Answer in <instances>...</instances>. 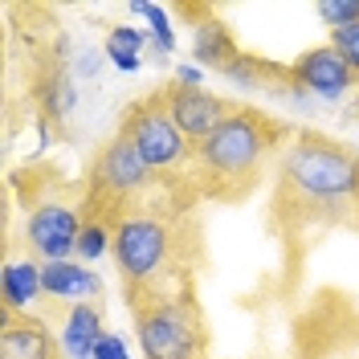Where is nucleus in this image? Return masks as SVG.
<instances>
[{
	"instance_id": "obj_14",
	"label": "nucleus",
	"mask_w": 359,
	"mask_h": 359,
	"mask_svg": "<svg viewBox=\"0 0 359 359\" xmlns=\"http://www.w3.org/2000/svg\"><path fill=\"white\" fill-rule=\"evenodd\" d=\"M37 107H41V118L45 123H66L69 114H74V107H78V94H74V82H69L66 66L57 69H45L41 78H37Z\"/></svg>"
},
{
	"instance_id": "obj_11",
	"label": "nucleus",
	"mask_w": 359,
	"mask_h": 359,
	"mask_svg": "<svg viewBox=\"0 0 359 359\" xmlns=\"http://www.w3.org/2000/svg\"><path fill=\"white\" fill-rule=\"evenodd\" d=\"M41 286H45V298H49V302H69V306H78V302L98 298L102 278L90 266H82L78 257H69V262H41Z\"/></svg>"
},
{
	"instance_id": "obj_8",
	"label": "nucleus",
	"mask_w": 359,
	"mask_h": 359,
	"mask_svg": "<svg viewBox=\"0 0 359 359\" xmlns=\"http://www.w3.org/2000/svg\"><path fill=\"white\" fill-rule=\"evenodd\" d=\"M159 94H163V107H168V114H172L176 131L192 143V151H196L204 139H208V135L217 131L229 114H233V107H237V102H229V98L212 94V90H204V86H180V82L163 86Z\"/></svg>"
},
{
	"instance_id": "obj_19",
	"label": "nucleus",
	"mask_w": 359,
	"mask_h": 359,
	"mask_svg": "<svg viewBox=\"0 0 359 359\" xmlns=\"http://www.w3.org/2000/svg\"><path fill=\"white\" fill-rule=\"evenodd\" d=\"M102 49H107V57H111V66H114V69H123V74H135V69L143 66V57H139L135 49H127V45L102 41Z\"/></svg>"
},
{
	"instance_id": "obj_17",
	"label": "nucleus",
	"mask_w": 359,
	"mask_h": 359,
	"mask_svg": "<svg viewBox=\"0 0 359 359\" xmlns=\"http://www.w3.org/2000/svg\"><path fill=\"white\" fill-rule=\"evenodd\" d=\"M318 21L331 29H347L359 21V0H323L318 4Z\"/></svg>"
},
{
	"instance_id": "obj_13",
	"label": "nucleus",
	"mask_w": 359,
	"mask_h": 359,
	"mask_svg": "<svg viewBox=\"0 0 359 359\" xmlns=\"http://www.w3.org/2000/svg\"><path fill=\"white\" fill-rule=\"evenodd\" d=\"M102 335H107V327H102V311L94 302H78L62 318V351L69 359H94Z\"/></svg>"
},
{
	"instance_id": "obj_23",
	"label": "nucleus",
	"mask_w": 359,
	"mask_h": 359,
	"mask_svg": "<svg viewBox=\"0 0 359 359\" xmlns=\"http://www.w3.org/2000/svg\"><path fill=\"white\" fill-rule=\"evenodd\" d=\"M355 217H359V204H355Z\"/></svg>"
},
{
	"instance_id": "obj_22",
	"label": "nucleus",
	"mask_w": 359,
	"mask_h": 359,
	"mask_svg": "<svg viewBox=\"0 0 359 359\" xmlns=\"http://www.w3.org/2000/svg\"><path fill=\"white\" fill-rule=\"evenodd\" d=\"M176 82H180V86H204V69L201 66H180L176 69Z\"/></svg>"
},
{
	"instance_id": "obj_2",
	"label": "nucleus",
	"mask_w": 359,
	"mask_h": 359,
	"mask_svg": "<svg viewBox=\"0 0 359 359\" xmlns=\"http://www.w3.org/2000/svg\"><path fill=\"white\" fill-rule=\"evenodd\" d=\"M282 147V127L253 107H233L217 131L192 151V188L208 196H245Z\"/></svg>"
},
{
	"instance_id": "obj_3",
	"label": "nucleus",
	"mask_w": 359,
	"mask_h": 359,
	"mask_svg": "<svg viewBox=\"0 0 359 359\" xmlns=\"http://www.w3.org/2000/svg\"><path fill=\"white\" fill-rule=\"evenodd\" d=\"M114 266L123 273L127 302H151L168 294L188 290L184 286V249H180V229L163 212L151 208H131L114 224Z\"/></svg>"
},
{
	"instance_id": "obj_12",
	"label": "nucleus",
	"mask_w": 359,
	"mask_h": 359,
	"mask_svg": "<svg viewBox=\"0 0 359 359\" xmlns=\"http://www.w3.org/2000/svg\"><path fill=\"white\" fill-rule=\"evenodd\" d=\"M37 298H45L41 262L37 257L4 262V269H0V302H4V314H29Z\"/></svg>"
},
{
	"instance_id": "obj_6",
	"label": "nucleus",
	"mask_w": 359,
	"mask_h": 359,
	"mask_svg": "<svg viewBox=\"0 0 359 359\" xmlns=\"http://www.w3.org/2000/svg\"><path fill=\"white\" fill-rule=\"evenodd\" d=\"M118 131L139 147V156L156 172V180H168V184L176 176L192 180V143L176 131V123H172V114L163 107V94L159 90L127 107Z\"/></svg>"
},
{
	"instance_id": "obj_9",
	"label": "nucleus",
	"mask_w": 359,
	"mask_h": 359,
	"mask_svg": "<svg viewBox=\"0 0 359 359\" xmlns=\"http://www.w3.org/2000/svg\"><path fill=\"white\" fill-rule=\"evenodd\" d=\"M290 82L298 90H306V94H318V98H343L359 78H355V69L331 49V41H327V45H311L306 53L294 57Z\"/></svg>"
},
{
	"instance_id": "obj_5",
	"label": "nucleus",
	"mask_w": 359,
	"mask_h": 359,
	"mask_svg": "<svg viewBox=\"0 0 359 359\" xmlns=\"http://www.w3.org/2000/svg\"><path fill=\"white\" fill-rule=\"evenodd\" d=\"M151 184H159L156 172L143 163L139 147L123 131H114L98 156L90 163V188H86V217H107V221H123L131 212V201L139 192H147Z\"/></svg>"
},
{
	"instance_id": "obj_16",
	"label": "nucleus",
	"mask_w": 359,
	"mask_h": 359,
	"mask_svg": "<svg viewBox=\"0 0 359 359\" xmlns=\"http://www.w3.org/2000/svg\"><path fill=\"white\" fill-rule=\"evenodd\" d=\"M131 13H135V17H147V25H151V45H156L163 57H168V53H176V29H172V17H168V8H163V4H151V0H131Z\"/></svg>"
},
{
	"instance_id": "obj_10",
	"label": "nucleus",
	"mask_w": 359,
	"mask_h": 359,
	"mask_svg": "<svg viewBox=\"0 0 359 359\" xmlns=\"http://www.w3.org/2000/svg\"><path fill=\"white\" fill-rule=\"evenodd\" d=\"M62 339L37 314H4L0 323V359H57Z\"/></svg>"
},
{
	"instance_id": "obj_15",
	"label": "nucleus",
	"mask_w": 359,
	"mask_h": 359,
	"mask_svg": "<svg viewBox=\"0 0 359 359\" xmlns=\"http://www.w3.org/2000/svg\"><path fill=\"white\" fill-rule=\"evenodd\" d=\"M111 249H114V221H107V217H86L82 233H78V249H74V257H78L82 266H94V262L107 257Z\"/></svg>"
},
{
	"instance_id": "obj_21",
	"label": "nucleus",
	"mask_w": 359,
	"mask_h": 359,
	"mask_svg": "<svg viewBox=\"0 0 359 359\" xmlns=\"http://www.w3.org/2000/svg\"><path fill=\"white\" fill-rule=\"evenodd\" d=\"M94 359H131V347H127V339L123 335L107 331L102 343H98V351H94Z\"/></svg>"
},
{
	"instance_id": "obj_7",
	"label": "nucleus",
	"mask_w": 359,
	"mask_h": 359,
	"mask_svg": "<svg viewBox=\"0 0 359 359\" xmlns=\"http://www.w3.org/2000/svg\"><path fill=\"white\" fill-rule=\"evenodd\" d=\"M86 224V212L66 201H41L25 217V245L37 262H69L78 249V233Z\"/></svg>"
},
{
	"instance_id": "obj_4",
	"label": "nucleus",
	"mask_w": 359,
	"mask_h": 359,
	"mask_svg": "<svg viewBox=\"0 0 359 359\" xmlns=\"http://www.w3.org/2000/svg\"><path fill=\"white\" fill-rule=\"evenodd\" d=\"M143 359H208V327L192 290L131 306Z\"/></svg>"
},
{
	"instance_id": "obj_18",
	"label": "nucleus",
	"mask_w": 359,
	"mask_h": 359,
	"mask_svg": "<svg viewBox=\"0 0 359 359\" xmlns=\"http://www.w3.org/2000/svg\"><path fill=\"white\" fill-rule=\"evenodd\" d=\"M331 49L355 69V78H359V21L347 25V29H331Z\"/></svg>"
},
{
	"instance_id": "obj_20",
	"label": "nucleus",
	"mask_w": 359,
	"mask_h": 359,
	"mask_svg": "<svg viewBox=\"0 0 359 359\" xmlns=\"http://www.w3.org/2000/svg\"><path fill=\"white\" fill-rule=\"evenodd\" d=\"M147 37H151V33H143V29H135V25H111V33H107V41L127 45V49H135V53L147 45Z\"/></svg>"
},
{
	"instance_id": "obj_1",
	"label": "nucleus",
	"mask_w": 359,
	"mask_h": 359,
	"mask_svg": "<svg viewBox=\"0 0 359 359\" xmlns=\"http://www.w3.org/2000/svg\"><path fill=\"white\" fill-rule=\"evenodd\" d=\"M278 201L294 217H343L359 204V156L323 135H294L278 156Z\"/></svg>"
}]
</instances>
